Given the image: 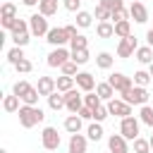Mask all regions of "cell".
Instances as JSON below:
<instances>
[{
    "label": "cell",
    "instance_id": "obj_3",
    "mask_svg": "<svg viewBox=\"0 0 153 153\" xmlns=\"http://www.w3.org/2000/svg\"><path fill=\"white\" fill-rule=\"evenodd\" d=\"M120 96H122V100L129 103V105H148V98H151L148 88H143V86H131L129 91H124V93H120Z\"/></svg>",
    "mask_w": 153,
    "mask_h": 153
},
{
    "label": "cell",
    "instance_id": "obj_44",
    "mask_svg": "<svg viewBox=\"0 0 153 153\" xmlns=\"http://www.w3.org/2000/svg\"><path fill=\"white\" fill-rule=\"evenodd\" d=\"M62 7L67 12H81V0H62Z\"/></svg>",
    "mask_w": 153,
    "mask_h": 153
},
{
    "label": "cell",
    "instance_id": "obj_38",
    "mask_svg": "<svg viewBox=\"0 0 153 153\" xmlns=\"http://www.w3.org/2000/svg\"><path fill=\"white\" fill-rule=\"evenodd\" d=\"M19 60H24V50H22V48L14 45L12 50H7V62H10V65H17Z\"/></svg>",
    "mask_w": 153,
    "mask_h": 153
},
{
    "label": "cell",
    "instance_id": "obj_1",
    "mask_svg": "<svg viewBox=\"0 0 153 153\" xmlns=\"http://www.w3.org/2000/svg\"><path fill=\"white\" fill-rule=\"evenodd\" d=\"M17 115H19V124L24 129H31V127H36V124H41L45 120V112L38 105H22Z\"/></svg>",
    "mask_w": 153,
    "mask_h": 153
},
{
    "label": "cell",
    "instance_id": "obj_29",
    "mask_svg": "<svg viewBox=\"0 0 153 153\" xmlns=\"http://www.w3.org/2000/svg\"><path fill=\"white\" fill-rule=\"evenodd\" d=\"M96 65H98L100 69H110V67L115 65V57H112L110 53H105V50H103V53H98V55H96Z\"/></svg>",
    "mask_w": 153,
    "mask_h": 153
},
{
    "label": "cell",
    "instance_id": "obj_24",
    "mask_svg": "<svg viewBox=\"0 0 153 153\" xmlns=\"http://www.w3.org/2000/svg\"><path fill=\"white\" fill-rule=\"evenodd\" d=\"M103 124L100 122H91L88 127H86V136H88V141H100L103 139Z\"/></svg>",
    "mask_w": 153,
    "mask_h": 153
},
{
    "label": "cell",
    "instance_id": "obj_36",
    "mask_svg": "<svg viewBox=\"0 0 153 153\" xmlns=\"http://www.w3.org/2000/svg\"><path fill=\"white\" fill-rule=\"evenodd\" d=\"M93 17H96L98 22H110L112 12H110V10H105L103 5H96V10H93Z\"/></svg>",
    "mask_w": 153,
    "mask_h": 153
},
{
    "label": "cell",
    "instance_id": "obj_8",
    "mask_svg": "<svg viewBox=\"0 0 153 153\" xmlns=\"http://www.w3.org/2000/svg\"><path fill=\"white\" fill-rule=\"evenodd\" d=\"M41 143H43L45 151H57L60 143H62V139H60V134H57L55 127H45L43 134H41Z\"/></svg>",
    "mask_w": 153,
    "mask_h": 153
},
{
    "label": "cell",
    "instance_id": "obj_33",
    "mask_svg": "<svg viewBox=\"0 0 153 153\" xmlns=\"http://www.w3.org/2000/svg\"><path fill=\"white\" fill-rule=\"evenodd\" d=\"M84 105H86V108H91V110H96V108H100V105H103V100L98 98V93H93V91H91V93H84Z\"/></svg>",
    "mask_w": 153,
    "mask_h": 153
},
{
    "label": "cell",
    "instance_id": "obj_30",
    "mask_svg": "<svg viewBox=\"0 0 153 153\" xmlns=\"http://www.w3.org/2000/svg\"><path fill=\"white\" fill-rule=\"evenodd\" d=\"M38 98H41L38 88H36V86H29V91L22 96V103H24V105H38Z\"/></svg>",
    "mask_w": 153,
    "mask_h": 153
},
{
    "label": "cell",
    "instance_id": "obj_5",
    "mask_svg": "<svg viewBox=\"0 0 153 153\" xmlns=\"http://www.w3.org/2000/svg\"><path fill=\"white\" fill-rule=\"evenodd\" d=\"M29 29H31V36H38V38L48 36V31H50L48 17H43L41 12H33V14L29 17Z\"/></svg>",
    "mask_w": 153,
    "mask_h": 153
},
{
    "label": "cell",
    "instance_id": "obj_28",
    "mask_svg": "<svg viewBox=\"0 0 153 153\" xmlns=\"http://www.w3.org/2000/svg\"><path fill=\"white\" fill-rule=\"evenodd\" d=\"M115 36H117V38H127V36H131V22H129V19L117 22V24H115Z\"/></svg>",
    "mask_w": 153,
    "mask_h": 153
},
{
    "label": "cell",
    "instance_id": "obj_27",
    "mask_svg": "<svg viewBox=\"0 0 153 153\" xmlns=\"http://www.w3.org/2000/svg\"><path fill=\"white\" fill-rule=\"evenodd\" d=\"M74 22H76L79 29H88V26L93 24V12H84V10H81V12H76V19H74Z\"/></svg>",
    "mask_w": 153,
    "mask_h": 153
},
{
    "label": "cell",
    "instance_id": "obj_31",
    "mask_svg": "<svg viewBox=\"0 0 153 153\" xmlns=\"http://www.w3.org/2000/svg\"><path fill=\"white\" fill-rule=\"evenodd\" d=\"M151 79H153V76H151V72H146V69L134 72V86H143V88H146V86L151 84Z\"/></svg>",
    "mask_w": 153,
    "mask_h": 153
},
{
    "label": "cell",
    "instance_id": "obj_22",
    "mask_svg": "<svg viewBox=\"0 0 153 153\" xmlns=\"http://www.w3.org/2000/svg\"><path fill=\"white\" fill-rule=\"evenodd\" d=\"M134 57H136L141 65H151V62H153V48H151V45H139V50L134 53Z\"/></svg>",
    "mask_w": 153,
    "mask_h": 153
},
{
    "label": "cell",
    "instance_id": "obj_35",
    "mask_svg": "<svg viewBox=\"0 0 153 153\" xmlns=\"http://www.w3.org/2000/svg\"><path fill=\"white\" fill-rule=\"evenodd\" d=\"M72 60H74L76 65H86V62L91 60V55H88V48H84V50H72Z\"/></svg>",
    "mask_w": 153,
    "mask_h": 153
},
{
    "label": "cell",
    "instance_id": "obj_16",
    "mask_svg": "<svg viewBox=\"0 0 153 153\" xmlns=\"http://www.w3.org/2000/svg\"><path fill=\"white\" fill-rule=\"evenodd\" d=\"M36 88H38V93L41 96H50V93H55L57 91V84H55V79L53 76H38V84H36Z\"/></svg>",
    "mask_w": 153,
    "mask_h": 153
},
{
    "label": "cell",
    "instance_id": "obj_41",
    "mask_svg": "<svg viewBox=\"0 0 153 153\" xmlns=\"http://www.w3.org/2000/svg\"><path fill=\"white\" fill-rule=\"evenodd\" d=\"M0 14H2L5 19H17V7H14L12 2H5V5L0 7Z\"/></svg>",
    "mask_w": 153,
    "mask_h": 153
},
{
    "label": "cell",
    "instance_id": "obj_45",
    "mask_svg": "<svg viewBox=\"0 0 153 153\" xmlns=\"http://www.w3.org/2000/svg\"><path fill=\"white\" fill-rule=\"evenodd\" d=\"M108 115H110V112H108V105H100V108L93 110V122H103Z\"/></svg>",
    "mask_w": 153,
    "mask_h": 153
},
{
    "label": "cell",
    "instance_id": "obj_54",
    "mask_svg": "<svg viewBox=\"0 0 153 153\" xmlns=\"http://www.w3.org/2000/svg\"><path fill=\"white\" fill-rule=\"evenodd\" d=\"M131 2H136V0H131Z\"/></svg>",
    "mask_w": 153,
    "mask_h": 153
},
{
    "label": "cell",
    "instance_id": "obj_32",
    "mask_svg": "<svg viewBox=\"0 0 153 153\" xmlns=\"http://www.w3.org/2000/svg\"><path fill=\"white\" fill-rule=\"evenodd\" d=\"M139 120H141V124H148V127L153 129V108H151V105H141Z\"/></svg>",
    "mask_w": 153,
    "mask_h": 153
},
{
    "label": "cell",
    "instance_id": "obj_19",
    "mask_svg": "<svg viewBox=\"0 0 153 153\" xmlns=\"http://www.w3.org/2000/svg\"><path fill=\"white\" fill-rule=\"evenodd\" d=\"M57 7H60V0H41V2H38V12H41L43 17L57 14Z\"/></svg>",
    "mask_w": 153,
    "mask_h": 153
},
{
    "label": "cell",
    "instance_id": "obj_18",
    "mask_svg": "<svg viewBox=\"0 0 153 153\" xmlns=\"http://www.w3.org/2000/svg\"><path fill=\"white\" fill-rule=\"evenodd\" d=\"M81 127H84V120H81L79 115L65 117V131H69V134H81Z\"/></svg>",
    "mask_w": 153,
    "mask_h": 153
},
{
    "label": "cell",
    "instance_id": "obj_50",
    "mask_svg": "<svg viewBox=\"0 0 153 153\" xmlns=\"http://www.w3.org/2000/svg\"><path fill=\"white\" fill-rule=\"evenodd\" d=\"M22 2H24V5H26V7H33V5H38V2H41V0H22Z\"/></svg>",
    "mask_w": 153,
    "mask_h": 153
},
{
    "label": "cell",
    "instance_id": "obj_34",
    "mask_svg": "<svg viewBox=\"0 0 153 153\" xmlns=\"http://www.w3.org/2000/svg\"><path fill=\"white\" fill-rule=\"evenodd\" d=\"M153 148H151V141L148 139H134V153H151Z\"/></svg>",
    "mask_w": 153,
    "mask_h": 153
},
{
    "label": "cell",
    "instance_id": "obj_20",
    "mask_svg": "<svg viewBox=\"0 0 153 153\" xmlns=\"http://www.w3.org/2000/svg\"><path fill=\"white\" fill-rule=\"evenodd\" d=\"M96 93H98V98H100V100H105V103L115 98V88H112L108 81H100V84L96 86Z\"/></svg>",
    "mask_w": 153,
    "mask_h": 153
},
{
    "label": "cell",
    "instance_id": "obj_47",
    "mask_svg": "<svg viewBox=\"0 0 153 153\" xmlns=\"http://www.w3.org/2000/svg\"><path fill=\"white\" fill-rule=\"evenodd\" d=\"M76 115H79L81 120H93V110H91V108H86V105H84V108H81Z\"/></svg>",
    "mask_w": 153,
    "mask_h": 153
},
{
    "label": "cell",
    "instance_id": "obj_39",
    "mask_svg": "<svg viewBox=\"0 0 153 153\" xmlns=\"http://www.w3.org/2000/svg\"><path fill=\"white\" fill-rule=\"evenodd\" d=\"M29 86H31V84H29L26 79H19V81H14V86H12V93L22 98V96H24V93L29 91Z\"/></svg>",
    "mask_w": 153,
    "mask_h": 153
},
{
    "label": "cell",
    "instance_id": "obj_10",
    "mask_svg": "<svg viewBox=\"0 0 153 153\" xmlns=\"http://www.w3.org/2000/svg\"><path fill=\"white\" fill-rule=\"evenodd\" d=\"M108 84H110L115 91L124 93V91H129V88L134 86V79H131V76H127V74H122V72H115V74H110V76H108Z\"/></svg>",
    "mask_w": 153,
    "mask_h": 153
},
{
    "label": "cell",
    "instance_id": "obj_43",
    "mask_svg": "<svg viewBox=\"0 0 153 153\" xmlns=\"http://www.w3.org/2000/svg\"><path fill=\"white\" fill-rule=\"evenodd\" d=\"M76 67H79V65H76L74 60H69V62H65L60 69H62V74H65V76H76V74H79V69H76Z\"/></svg>",
    "mask_w": 153,
    "mask_h": 153
},
{
    "label": "cell",
    "instance_id": "obj_46",
    "mask_svg": "<svg viewBox=\"0 0 153 153\" xmlns=\"http://www.w3.org/2000/svg\"><path fill=\"white\" fill-rule=\"evenodd\" d=\"M0 24H2V29H5V31H12V29H14V24H17V19H5V17H0Z\"/></svg>",
    "mask_w": 153,
    "mask_h": 153
},
{
    "label": "cell",
    "instance_id": "obj_4",
    "mask_svg": "<svg viewBox=\"0 0 153 153\" xmlns=\"http://www.w3.org/2000/svg\"><path fill=\"white\" fill-rule=\"evenodd\" d=\"M139 129H141V120H136L134 115H131V117H124V120H120V134H122L127 141H134V139H139Z\"/></svg>",
    "mask_w": 153,
    "mask_h": 153
},
{
    "label": "cell",
    "instance_id": "obj_49",
    "mask_svg": "<svg viewBox=\"0 0 153 153\" xmlns=\"http://www.w3.org/2000/svg\"><path fill=\"white\" fill-rule=\"evenodd\" d=\"M146 41H148V45L153 48V29H148V31H146Z\"/></svg>",
    "mask_w": 153,
    "mask_h": 153
},
{
    "label": "cell",
    "instance_id": "obj_21",
    "mask_svg": "<svg viewBox=\"0 0 153 153\" xmlns=\"http://www.w3.org/2000/svg\"><path fill=\"white\" fill-rule=\"evenodd\" d=\"M19 100H22V98H19V96H14V93L5 96V98H2V110H5V112H19V108H22V105H19Z\"/></svg>",
    "mask_w": 153,
    "mask_h": 153
},
{
    "label": "cell",
    "instance_id": "obj_6",
    "mask_svg": "<svg viewBox=\"0 0 153 153\" xmlns=\"http://www.w3.org/2000/svg\"><path fill=\"white\" fill-rule=\"evenodd\" d=\"M105 105H108V112H110L112 117L124 120V117H131V115H134V112H131V105H129V103H124L122 98H112V100H108Z\"/></svg>",
    "mask_w": 153,
    "mask_h": 153
},
{
    "label": "cell",
    "instance_id": "obj_52",
    "mask_svg": "<svg viewBox=\"0 0 153 153\" xmlns=\"http://www.w3.org/2000/svg\"><path fill=\"white\" fill-rule=\"evenodd\" d=\"M148 141H151V148H153V134H151V136H148Z\"/></svg>",
    "mask_w": 153,
    "mask_h": 153
},
{
    "label": "cell",
    "instance_id": "obj_23",
    "mask_svg": "<svg viewBox=\"0 0 153 153\" xmlns=\"http://www.w3.org/2000/svg\"><path fill=\"white\" fill-rule=\"evenodd\" d=\"M48 108H50V110H55V112H57V110H62V108H67V105H65V93H60V91L50 93V96H48Z\"/></svg>",
    "mask_w": 153,
    "mask_h": 153
},
{
    "label": "cell",
    "instance_id": "obj_51",
    "mask_svg": "<svg viewBox=\"0 0 153 153\" xmlns=\"http://www.w3.org/2000/svg\"><path fill=\"white\" fill-rule=\"evenodd\" d=\"M148 72H151V76H153V62H151V65H148Z\"/></svg>",
    "mask_w": 153,
    "mask_h": 153
},
{
    "label": "cell",
    "instance_id": "obj_40",
    "mask_svg": "<svg viewBox=\"0 0 153 153\" xmlns=\"http://www.w3.org/2000/svg\"><path fill=\"white\" fill-rule=\"evenodd\" d=\"M98 5H103V7H105V10H110V12L124 10V0H100Z\"/></svg>",
    "mask_w": 153,
    "mask_h": 153
},
{
    "label": "cell",
    "instance_id": "obj_25",
    "mask_svg": "<svg viewBox=\"0 0 153 153\" xmlns=\"http://www.w3.org/2000/svg\"><path fill=\"white\" fill-rule=\"evenodd\" d=\"M96 33H98L100 38H112V36H115V24H112V22H98Z\"/></svg>",
    "mask_w": 153,
    "mask_h": 153
},
{
    "label": "cell",
    "instance_id": "obj_7",
    "mask_svg": "<svg viewBox=\"0 0 153 153\" xmlns=\"http://www.w3.org/2000/svg\"><path fill=\"white\" fill-rule=\"evenodd\" d=\"M69 60H72V50H67V48H53L48 53V57H45L48 67H62Z\"/></svg>",
    "mask_w": 153,
    "mask_h": 153
},
{
    "label": "cell",
    "instance_id": "obj_11",
    "mask_svg": "<svg viewBox=\"0 0 153 153\" xmlns=\"http://www.w3.org/2000/svg\"><path fill=\"white\" fill-rule=\"evenodd\" d=\"M45 41L53 45V48H65V43H69V36L65 31V26H53L45 36Z\"/></svg>",
    "mask_w": 153,
    "mask_h": 153
},
{
    "label": "cell",
    "instance_id": "obj_9",
    "mask_svg": "<svg viewBox=\"0 0 153 153\" xmlns=\"http://www.w3.org/2000/svg\"><path fill=\"white\" fill-rule=\"evenodd\" d=\"M136 50H139L136 36H127V38H120V43H117V57L127 60V57H131Z\"/></svg>",
    "mask_w": 153,
    "mask_h": 153
},
{
    "label": "cell",
    "instance_id": "obj_2",
    "mask_svg": "<svg viewBox=\"0 0 153 153\" xmlns=\"http://www.w3.org/2000/svg\"><path fill=\"white\" fill-rule=\"evenodd\" d=\"M12 36V43L17 45V48H24L29 41H31V29H29V22L26 19H17V24H14V29L10 31Z\"/></svg>",
    "mask_w": 153,
    "mask_h": 153
},
{
    "label": "cell",
    "instance_id": "obj_12",
    "mask_svg": "<svg viewBox=\"0 0 153 153\" xmlns=\"http://www.w3.org/2000/svg\"><path fill=\"white\" fill-rule=\"evenodd\" d=\"M65 105H67V110H69L72 115H76V112L84 108V93H79L76 88L67 91V93H65Z\"/></svg>",
    "mask_w": 153,
    "mask_h": 153
},
{
    "label": "cell",
    "instance_id": "obj_37",
    "mask_svg": "<svg viewBox=\"0 0 153 153\" xmlns=\"http://www.w3.org/2000/svg\"><path fill=\"white\" fill-rule=\"evenodd\" d=\"M69 45H72V50H84V48H88V38H86L84 33H79L76 38L69 41Z\"/></svg>",
    "mask_w": 153,
    "mask_h": 153
},
{
    "label": "cell",
    "instance_id": "obj_42",
    "mask_svg": "<svg viewBox=\"0 0 153 153\" xmlns=\"http://www.w3.org/2000/svg\"><path fill=\"white\" fill-rule=\"evenodd\" d=\"M14 69H17V74H29V72L33 69V65H31L29 57H24V60H19V62L14 65Z\"/></svg>",
    "mask_w": 153,
    "mask_h": 153
},
{
    "label": "cell",
    "instance_id": "obj_17",
    "mask_svg": "<svg viewBox=\"0 0 153 153\" xmlns=\"http://www.w3.org/2000/svg\"><path fill=\"white\" fill-rule=\"evenodd\" d=\"M86 146H88V136H84V134L69 136V153H86Z\"/></svg>",
    "mask_w": 153,
    "mask_h": 153
},
{
    "label": "cell",
    "instance_id": "obj_15",
    "mask_svg": "<svg viewBox=\"0 0 153 153\" xmlns=\"http://www.w3.org/2000/svg\"><path fill=\"white\" fill-rule=\"evenodd\" d=\"M129 14H131V19L136 22V24H146L148 22V7L143 5V2H131V7H129Z\"/></svg>",
    "mask_w": 153,
    "mask_h": 153
},
{
    "label": "cell",
    "instance_id": "obj_26",
    "mask_svg": "<svg viewBox=\"0 0 153 153\" xmlns=\"http://www.w3.org/2000/svg\"><path fill=\"white\" fill-rule=\"evenodd\" d=\"M55 84H57V91H60V93H67V91H72V88H74V84H76V81H74V76H65V74H62V76H57V79H55Z\"/></svg>",
    "mask_w": 153,
    "mask_h": 153
},
{
    "label": "cell",
    "instance_id": "obj_14",
    "mask_svg": "<svg viewBox=\"0 0 153 153\" xmlns=\"http://www.w3.org/2000/svg\"><path fill=\"white\" fill-rule=\"evenodd\" d=\"M108 148H110V153H129L127 139L122 134H110L108 136Z\"/></svg>",
    "mask_w": 153,
    "mask_h": 153
},
{
    "label": "cell",
    "instance_id": "obj_13",
    "mask_svg": "<svg viewBox=\"0 0 153 153\" xmlns=\"http://www.w3.org/2000/svg\"><path fill=\"white\" fill-rule=\"evenodd\" d=\"M74 81H76V88H79V91H84V93H91V91L98 86L91 72H79V74L74 76Z\"/></svg>",
    "mask_w": 153,
    "mask_h": 153
},
{
    "label": "cell",
    "instance_id": "obj_48",
    "mask_svg": "<svg viewBox=\"0 0 153 153\" xmlns=\"http://www.w3.org/2000/svg\"><path fill=\"white\" fill-rule=\"evenodd\" d=\"M65 31H67V36H69V41L79 36V31H76V24H67V26H65Z\"/></svg>",
    "mask_w": 153,
    "mask_h": 153
},
{
    "label": "cell",
    "instance_id": "obj_53",
    "mask_svg": "<svg viewBox=\"0 0 153 153\" xmlns=\"http://www.w3.org/2000/svg\"><path fill=\"white\" fill-rule=\"evenodd\" d=\"M0 153H7V148H0Z\"/></svg>",
    "mask_w": 153,
    "mask_h": 153
}]
</instances>
